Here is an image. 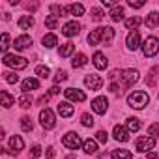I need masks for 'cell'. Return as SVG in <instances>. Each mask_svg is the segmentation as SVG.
<instances>
[{
  "mask_svg": "<svg viewBox=\"0 0 159 159\" xmlns=\"http://www.w3.org/2000/svg\"><path fill=\"white\" fill-rule=\"evenodd\" d=\"M64 96H66L69 101H79V103L86 99V94L81 92V90H77V88H66V90H64Z\"/></svg>",
  "mask_w": 159,
  "mask_h": 159,
  "instance_id": "cell-10",
  "label": "cell"
},
{
  "mask_svg": "<svg viewBox=\"0 0 159 159\" xmlns=\"http://www.w3.org/2000/svg\"><path fill=\"white\" fill-rule=\"evenodd\" d=\"M144 25H146L148 28H155V26H159V11H152L150 15H146Z\"/></svg>",
  "mask_w": 159,
  "mask_h": 159,
  "instance_id": "cell-22",
  "label": "cell"
},
{
  "mask_svg": "<svg viewBox=\"0 0 159 159\" xmlns=\"http://www.w3.org/2000/svg\"><path fill=\"white\" fill-rule=\"evenodd\" d=\"M140 129V120L139 118H127V131H139Z\"/></svg>",
  "mask_w": 159,
  "mask_h": 159,
  "instance_id": "cell-34",
  "label": "cell"
},
{
  "mask_svg": "<svg viewBox=\"0 0 159 159\" xmlns=\"http://www.w3.org/2000/svg\"><path fill=\"white\" fill-rule=\"evenodd\" d=\"M79 32H81V25L75 23V21H69V23H66V25L62 26V34H64L66 38H73V36H77Z\"/></svg>",
  "mask_w": 159,
  "mask_h": 159,
  "instance_id": "cell-9",
  "label": "cell"
},
{
  "mask_svg": "<svg viewBox=\"0 0 159 159\" xmlns=\"http://www.w3.org/2000/svg\"><path fill=\"white\" fill-rule=\"evenodd\" d=\"M157 73H159V66H155V67H153V69L150 71L148 79H146V83H148L150 86H153V84H155V75H157Z\"/></svg>",
  "mask_w": 159,
  "mask_h": 159,
  "instance_id": "cell-40",
  "label": "cell"
},
{
  "mask_svg": "<svg viewBox=\"0 0 159 159\" xmlns=\"http://www.w3.org/2000/svg\"><path fill=\"white\" fill-rule=\"evenodd\" d=\"M109 90H111V92H114V94H116V92H118V90H120V86H118V84H116V83H112V84H111V86H109Z\"/></svg>",
  "mask_w": 159,
  "mask_h": 159,
  "instance_id": "cell-52",
  "label": "cell"
},
{
  "mask_svg": "<svg viewBox=\"0 0 159 159\" xmlns=\"http://www.w3.org/2000/svg\"><path fill=\"white\" fill-rule=\"evenodd\" d=\"M49 96H51V94H45V96H41V98L38 99V103H39V105H45V103L49 101Z\"/></svg>",
  "mask_w": 159,
  "mask_h": 159,
  "instance_id": "cell-50",
  "label": "cell"
},
{
  "mask_svg": "<svg viewBox=\"0 0 159 159\" xmlns=\"http://www.w3.org/2000/svg\"><path fill=\"white\" fill-rule=\"evenodd\" d=\"M17 25H19L21 30H30V28L34 26V17H32V15H23V17L17 21Z\"/></svg>",
  "mask_w": 159,
  "mask_h": 159,
  "instance_id": "cell-21",
  "label": "cell"
},
{
  "mask_svg": "<svg viewBox=\"0 0 159 159\" xmlns=\"http://www.w3.org/2000/svg\"><path fill=\"white\" fill-rule=\"evenodd\" d=\"M39 124L43 125V129H52L56 125V118H54V112L51 109H41L39 112Z\"/></svg>",
  "mask_w": 159,
  "mask_h": 159,
  "instance_id": "cell-4",
  "label": "cell"
},
{
  "mask_svg": "<svg viewBox=\"0 0 159 159\" xmlns=\"http://www.w3.org/2000/svg\"><path fill=\"white\" fill-rule=\"evenodd\" d=\"M58 114L62 116V118H69L73 112H75V107L71 105V103H67V101H62V103H58Z\"/></svg>",
  "mask_w": 159,
  "mask_h": 159,
  "instance_id": "cell-14",
  "label": "cell"
},
{
  "mask_svg": "<svg viewBox=\"0 0 159 159\" xmlns=\"http://www.w3.org/2000/svg\"><path fill=\"white\" fill-rule=\"evenodd\" d=\"M111 19H112L114 23H120V21H124V8H122V6H116V8H112V11H111Z\"/></svg>",
  "mask_w": 159,
  "mask_h": 159,
  "instance_id": "cell-26",
  "label": "cell"
},
{
  "mask_svg": "<svg viewBox=\"0 0 159 159\" xmlns=\"http://www.w3.org/2000/svg\"><path fill=\"white\" fill-rule=\"evenodd\" d=\"M81 124H83L84 127H92V125H94V118H92L88 112H84V114L81 116Z\"/></svg>",
  "mask_w": 159,
  "mask_h": 159,
  "instance_id": "cell-39",
  "label": "cell"
},
{
  "mask_svg": "<svg viewBox=\"0 0 159 159\" xmlns=\"http://www.w3.org/2000/svg\"><path fill=\"white\" fill-rule=\"evenodd\" d=\"M142 52H144V56H155L157 52H159V39L155 38V36H150V38H146V41L142 43Z\"/></svg>",
  "mask_w": 159,
  "mask_h": 159,
  "instance_id": "cell-2",
  "label": "cell"
},
{
  "mask_svg": "<svg viewBox=\"0 0 159 159\" xmlns=\"http://www.w3.org/2000/svg\"><path fill=\"white\" fill-rule=\"evenodd\" d=\"M30 155H32V157H39V155H41V146H39V144H34V146L30 148Z\"/></svg>",
  "mask_w": 159,
  "mask_h": 159,
  "instance_id": "cell-45",
  "label": "cell"
},
{
  "mask_svg": "<svg viewBox=\"0 0 159 159\" xmlns=\"http://www.w3.org/2000/svg\"><path fill=\"white\" fill-rule=\"evenodd\" d=\"M125 45H127L129 51H137L139 47H142L140 45V34L139 32H129V36L125 39Z\"/></svg>",
  "mask_w": 159,
  "mask_h": 159,
  "instance_id": "cell-13",
  "label": "cell"
},
{
  "mask_svg": "<svg viewBox=\"0 0 159 159\" xmlns=\"http://www.w3.org/2000/svg\"><path fill=\"white\" fill-rule=\"evenodd\" d=\"M45 157H47V159H54V148H52V146H49V148H47Z\"/></svg>",
  "mask_w": 159,
  "mask_h": 159,
  "instance_id": "cell-48",
  "label": "cell"
},
{
  "mask_svg": "<svg viewBox=\"0 0 159 159\" xmlns=\"http://www.w3.org/2000/svg\"><path fill=\"white\" fill-rule=\"evenodd\" d=\"M96 139H98L99 142L105 144V142L109 140V135H107V131H98V133H96Z\"/></svg>",
  "mask_w": 159,
  "mask_h": 159,
  "instance_id": "cell-44",
  "label": "cell"
},
{
  "mask_svg": "<svg viewBox=\"0 0 159 159\" xmlns=\"http://www.w3.org/2000/svg\"><path fill=\"white\" fill-rule=\"evenodd\" d=\"M90 13H92V19H94V21H101V19H103V15H105L101 8H92V10H90Z\"/></svg>",
  "mask_w": 159,
  "mask_h": 159,
  "instance_id": "cell-42",
  "label": "cell"
},
{
  "mask_svg": "<svg viewBox=\"0 0 159 159\" xmlns=\"http://www.w3.org/2000/svg\"><path fill=\"white\" fill-rule=\"evenodd\" d=\"M19 107H23V109H30V107H32V98H30L28 94H23V96L19 98Z\"/></svg>",
  "mask_w": 159,
  "mask_h": 159,
  "instance_id": "cell-35",
  "label": "cell"
},
{
  "mask_svg": "<svg viewBox=\"0 0 159 159\" xmlns=\"http://www.w3.org/2000/svg\"><path fill=\"white\" fill-rule=\"evenodd\" d=\"M62 144H64L66 148H69V150H77V148H81L84 142L81 140V137H79L77 133H67V135H64Z\"/></svg>",
  "mask_w": 159,
  "mask_h": 159,
  "instance_id": "cell-5",
  "label": "cell"
},
{
  "mask_svg": "<svg viewBox=\"0 0 159 159\" xmlns=\"http://www.w3.org/2000/svg\"><path fill=\"white\" fill-rule=\"evenodd\" d=\"M51 11H52V15H54V17H58V19L67 15L66 8H62V6H58V4H52V6H51Z\"/></svg>",
  "mask_w": 159,
  "mask_h": 159,
  "instance_id": "cell-32",
  "label": "cell"
},
{
  "mask_svg": "<svg viewBox=\"0 0 159 159\" xmlns=\"http://www.w3.org/2000/svg\"><path fill=\"white\" fill-rule=\"evenodd\" d=\"M66 159H75V155H67V157H66Z\"/></svg>",
  "mask_w": 159,
  "mask_h": 159,
  "instance_id": "cell-54",
  "label": "cell"
},
{
  "mask_svg": "<svg viewBox=\"0 0 159 159\" xmlns=\"http://www.w3.org/2000/svg\"><path fill=\"white\" fill-rule=\"evenodd\" d=\"M148 101H150V96H148L146 92H142V90L131 92V94L127 96V105H129L131 109H144V107L148 105Z\"/></svg>",
  "mask_w": 159,
  "mask_h": 159,
  "instance_id": "cell-1",
  "label": "cell"
},
{
  "mask_svg": "<svg viewBox=\"0 0 159 159\" xmlns=\"http://www.w3.org/2000/svg\"><path fill=\"white\" fill-rule=\"evenodd\" d=\"M83 150H84L86 153H90V155H92V153H96V152H98V142H96V140H92V139H86V140H84V144H83Z\"/></svg>",
  "mask_w": 159,
  "mask_h": 159,
  "instance_id": "cell-25",
  "label": "cell"
},
{
  "mask_svg": "<svg viewBox=\"0 0 159 159\" xmlns=\"http://www.w3.org/2000/svg\"><path fill=\"white\" fill-rule=\"evenodd\" d=\"M21 127H23V131L30 133V131H32V127H34L32 118H30V116H23V118H21Z\"/></svg>",
  "mask_w": 159,
  "mask_h": 159,
  "instance_id": "cell-33",
  "label": "cell"
},
{
  "mask_svg": "<svg viewBox=\"0 0 159 159\" xmlns=\"http://www.w3.org/2000/svg\"><path fill=\"white\" fill-rule=\"evenodd\" d=\"M21 88H23V92L25 94H28V92H32V90H38L39 88V83H38V79H25L23 81V84H21Z\"/></svg>",
  "mask_w": 159,
  "mask_h": 159,
  "instance_id": "cell-17",
  "label": "cell"
},
{
  "mask_svg": "<svg viewBox=\"0 0 159 159\" xmlns=\"http://www.w3.org/2000/svg\"><path fill=\"white\" fill-rule=\"evenodd\" d=\"M73 51H75V45H73V43H64V45L60 47V56H62V58H67Z\"/></svg>",
  "mask_w": 159,
  "mask_h": 159,
  "instance_id": "cell-31",
  "label": "cell"
},
{
  "mask_svg": "<svg viewBox=\"0 0 159 159\" xmlns=\"http://www.w3.org/2000/svg\"><path fill=\"white\" fill-rule=\"evenodd\" d=\"M112 135H114V139L120 140V142H127V140H129V131H127L124 125H114Z\"/></svg>",
  "mask_w": 159,
  "mask_h": 159,
  "instance_id": "cell-15",
  "label": "cell"
},
{
  "mask_svg": "<svg viewBox=\"0 0 159 159\" xmlns=\"http://www.w3.org/2000/svg\"><path fill=\"white\" fill-rule=\"evenodd\" d=\"M146 159H159V153H157V152H148Z\"/></svg>",
  "mask_w": 159,
  "mask_h": 159,
  "instance_id": "cell-51",
  "label": "cell"
},
{
  "mask_svg": "<svg viewBox=\"0 0 159 159\" xmlns=\"http://www.w3.org/2000/svg\"><path fill=\"white\" fill-rule=\"evenodd\" d=\"M66 11H67V15L81 17V15H84V6L83 4H69V6H66Z\"/></svg>",
  "mask_w": 159,
  "mask_h": 159,
  "instance_id": "cell-20",
  "label": "cell"
},
{
  "mask_svg": "<svg viewBox=\"0 0 159 159\" xmlns=\"http://www.w3.org/2000/svg\"><path fill=\"white\" fill-rule=\"evenodd\" d=\"M4 81L10 83V84H15V83H19V75H15V73H11V71H6V73H4Z\"/></svg>",
  "mask_w": 159,
  "mask_h": 159,
  "instance_id": "cell-37",
  "label": "cell"
},
{
  "mask_svg": "<svg viewBox=\"0 0 159 159\" xmlns=\"http://www.w3.org/2000/svg\"><path fill=\"white\" fill-rule=\"evenodd\" d=\"M148 135H153V137H159V124H152L148 127Z\"/></svg>",
  "mask_w": 159,
  "mask_h": 159,
  "instance_id": "cell-46",
  "label": "cell"
},
{
  "mask_svg": "<svg viewBox=\"0 0 159 159\" xmlns=\"http://www.w3.org/2000/svg\"><path fill=\"white\" fill-rule=\"evenodd\" d=\"M23 148H25L23 139H21L19 135H15V137H11V139H10V150H6V152H10V153L17 155V153H21V152H23Z\"/></svg>",
  "mask_w": 159,
  "mask_h": 159,
  "instance_id": "cell-12",
  "label": "cell"
},
{
  "mask_svg": "<svg viewBox=\"0 0 159 159\" xmlns=\"http://www.w3.org/2000/svg\"><path fill=\"white\" fill-rule=\"evenodd\" d=\"M112 159H133V155H131L129 150H114Z\"/></svg>",
  "mask_w": 159,
  "mask_h": 159,
  "instance_id": "cell-30",
  "label": "cell"
},
{
  "mask_svg": "<svg viewBox=\"0 0 159 159\" xmlns=\"http://www.w3.org/2000/svg\"><path fill=\"white\" fill-rule=\"evenodd\" d=\"M103 6H107V8H116L118 4L114 2V0H103Z\"/></svg>",
  "mask_w": 159,
  "mask_h": 159,
  "instance_id": "cell-49",
  "label": "cell"
},
{
  "mask_svg": "<svg viewBox=\"0 0 159 159\" xmlns=\"http://www.w3.org/2000/svg\"><path fill=\"white\" fill-rule=\"evenodd\" d=\"M92 60H94V66L98 67V69H105L107 66H109V62H107V56L103 54V52H94V56H92Z\"/></svg>",
  "mask_w": 159,
  "mask_h": 159,
  "instance_id": "cell-19",
  "label": "cell"
},
{
  "mask_svg": "<svg viewBox=\"0 0 159 159\" xmlns=\"http://www.w3.org/2000/svg\"><path fill=\"white\" fill-rule=\"evenodd\" d=\"M153 146H155V139L153 137H139L137 142H135L137 152H150Z\"/></svg>",
  "mask_w": 159,
  "mask_h": 159,
  "instance_id": "cell-7",
  "label": "cell"
},
{
  "mask_svg": "<svg viewBox=\"0 0 159 159\" xmlns=\"http://www.w3.org/2000/svg\"><path fill=\"white\" fill-rule=\"evenodd\" d=\"M86 62H88V58H86L84 54H77V56H73V60H71V66L77 69V67H83Z\"/></svg>",
  "mask_w": 159,
  "mask_h": 159,
  "instance_id": "cell-28",
  "label": "cell"
},
{
  "mask_svg": "<svg viewBox=\"0 0 159 159\" xmlns=\"http://www.w3.org/2000/svg\"><path fill=\"white\" fill-rule=\"evenodd\" d=\"M56 25H58V17H54V15H49V17L45 19V26H47L49 30H54V28H56Z\"/></svg>",
  "mask_w": 159,
  "mask_h": 159,
  "instance_id": "cell-38",
  "label": "cell"
},
{
  "mask_svg": "<svg viewBox=\"0 0 159 159\" xmlns=\"http://www.w3.org/2000/svg\"><path fill=\"white\" fill-rule=\"evenodd\" d=\"M36 75L41 77V79H47V77L51 75V69H49L47 66H38V67H36Z\"/></svg>",
  "mask_w": 159,
  "mask_h": 159,
  "instance_id": "cell-36",
  "label": "cell"
},
{
  "mask_svg": "<svg viewBox=\"0 0 159 159\" xmlns=\"http://www.w3.org/2000/svg\"><path fill=\"white\" fill-rule=\"evenodd\" d=\"M112 39H114V28H111V26H101V41H103L105 45H111Z\"/></svg>",
  "mask_w": 159,
  "mask_h": 159,
  "instance_id": "cell-18",
  "label": "cell"
},
{
  "mask_svg": "<svg viewBox=\"0 0 159 159\" xmlns=\"http://www.w3.org/2000/svg\"><path fill=\"white\" fill-rule=\"evenodd\" d=\"M140 23H142V21H140V17H137V15H135V17H131V19H127V21H125V26H127V30H133V32H135V30L140 26Z\"/></svg>",
  "mask_w": 159,
  "mask_h": 159,
  "instance_id": "cell-29",
  "label": "cell"
},
{
  "mask_svg": "<svg viewBox=\"0 0 159 159\" xmlns=\"http://www.w3.org/2000/svg\"><path fill=\"white\" fill-rule=\"evenodd\" d=\"M127 6H129V8H142V6H144V0H139V2H135V0H129Z\"/></svg>",
  "mask_w": 159,
  "mask_h": 159,
  "instance_id": "cell-47",
  "label": "cell"
},
{
  "mask_svg": "<svg viewBox=\"0 0 159 159\" xmlns=\"http://www.w3.org/2000/svg\"><path fill=\"white\" fill-rule=\"evenodd\" d=\"M99 41H101V28H96V30L90 32V36H88V43H90V45H98Z\"/></svg>",
  "mask_w": 159,
  "mask_h": 159,
  "instance_id": "cell-27",
  "label": "cell"
},
{
  "mask_svg": "<svg viewBox=\"0 0 159 159\" xmlns=\"http://www.w3.org/2000/svg\"><path fill=\"white\" fill-rule=\"evenodd\" d=\"M84 84H86L90 90H94V92H96V90H99V88L103 86V79H101L99 75H94V73H92V75H86Z\"/></svg>",
  "mask_w": 159,
  "mask_h": 159,
  "instance_id": "cell-8",
  "label": "cell"
},
{
  "mask_svg": "<svg viewBox=\"0 0 159 159\" xmlns=\"http://www.w3.org/2000/svg\"><path fill=\"white\" fill-rule=\"evenodd\" d=\"M58 92H60V88H58V86H52V88H51V92H49V94H51V96H56V94H58Z\"/></svg>",
  "mask_w": 159,
  "mask_h": 159,
  "instance_id": "cell-53",
  "label": "cell"
},
{
  "mask_svg": "<svg viewBox=\"0 0 159 159\" xmlns=\"http://www.w3.org/2000/svg\"><path fill=\"white\" fill-rule=\"evenodd\" d=\"M66 79H67V73H66V71H58V73L54 75V83H64Z\"/></svg>",
  "mask_w": 159,
  "mask_h": 159,
  "instance_id": "cell-43",
  "label": "cell"
},
{
  "mask_svg": "<svg viewBox=\"0 0 159 159\" xmlns=\"http://www.w3.org/2000/svg\"><path fill=\"white\" fill-rule=\"evenodd\" d=\"M107 109H109V101H107V98H96V99L92 101V111H94L96 114H105Z\"/></svg>",
  "mask_w": 159,
  "mask_h": 159,
  "instance_id": "cell-11",
  "label": "cell"
},
{
  "mask_svg": "<svg viewBox=\"0 0 159 159\" xmlns=\"http://www.w3.org/2000/svg\"><path fill=\"white\" fill-rule=\"evenodd\" d=\"M4 64L13 69H25L28 66V60L23 56H17V54H4Z\"/></svg>",
  "mask_w": 159,
  "mask_h": 159,
  "instance_id": "cell-3",
  "label": "cell"
},
{
  "mask_svg": "<svg viewBox=\"0 0 159 159\" xmlns=\"http://www.w3.org/2000/svg\"><path fill=\"white\" fill-rule=\"evenodd\" d=\"M120 79H122V84L125 88H129V86H133L139 81V71L137 69H124L122 75H120Z\"/></svg>",
  "mask_w": 159,
  "mask_h": 159,
  "instance_id": "cell-6",
  "label": "cell"
},
{
  "mask_svg": "<svg viewBox=\"0 0 159 159\" xmlns=\"http://www.w3.org/2000/svg\"><path fill=\"white\" fill-rule=\"evenodd\" d=\"M41 43H43L47 49H52V47H56V45H58V38H56L54 34H47V36H43Z\"/></svg>",
  "mask_w": 159,
  "mask_h": 159,
  "instance_id": "cell-23",
  "label": "cell"
},
{
  "mask_svg": "<svg viewBox=\"0 0 159 159\" xmlns=\"http://www.w3.org/2000/svg\"><path fill=\"white\" fill-rule=\"evenodd\" d=\"M32 45V38L30 36H19L17 39H15V43H13V47L17 49V51H25V49H28Z\"/></svg>",
  "mask_w": 159,
  "mask_h": 159,
  "instance_id": "cell-16",
  "label": "cell"
},
{
  "mask_svg": "<svg viewBox=\"0 0 159 159\" xmlns=\"http://www.w3.org/2000/svg\"><path fill=\"white\" fill-rule=\"evenodd\" d=\"M8 47H10V34L8 32H4L2 34V45H0V49H2V52L4 54H8L6 51H8Z\"/></svg>",
  "mask_w": 159,
  "mask_h": 159,
  "instance_id": "cell-41",
  "label": "cell"
},
{
  "mask_svg": "<svg viewBox=\"0 0 159 159\" xmlns=\"http://www.w3.org/2000/svg\"><path fill=\"white\" fill-rule=\"evenodd\" d=\"M0 101H2V105H4L6 109H10L11 105H15V98L10 96L6 90H4V92H0Z\"/></svg>",
  "mask_w": 159,
  "mask_h": 159,
  "instance_id": "cell-24",
  "label": "cell"
}]
</instances>
